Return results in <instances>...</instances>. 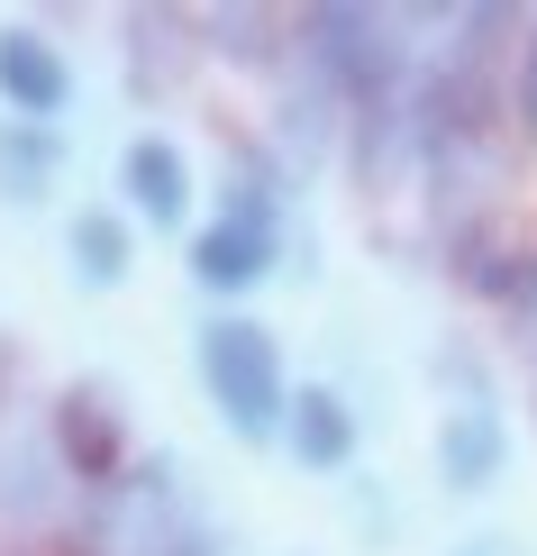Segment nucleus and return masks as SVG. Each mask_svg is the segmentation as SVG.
<instances>
[{"label": "nucleus", "mask_w": 537, "mask_h": 556, "mask_svg": "<svg viewBox=\"0 0 537 556\" xmlns=\"http://www.w3.org/2000/svg\"><path fill=\"white\" fill-rule=\"evenodd\" d=\"M301 55L319 64V83L356 110H401V74H410V37L392 10L365 0H319L301 10Z\"/></svg>", "instance_id": "f257e3e1"}, {"label": "nucleus", "mask_w": 537, "mask_h": 556, "mask_svg": "<svg viewBox=\"0 0 537 556\" xmlns=\"http://www.w3.org/2000/svg\"><path fill=\"white\" fill-rule=\"evenodd\" d=\"M201 520L209 511L192 502V466H174V456H128V475H110L101 493H91L82 539H91V556H174Z\"/></svg>", "instance_id": "f03ea898"}, {"label": "nucleus", "mask_w": 537, "mask_h": 556, "mask_svg": "<svg viewBox=\"0 0 537 556\" xmlns=\"http://www.w3.org/2000/svg\"><path fill=\"white\" fill-rule=\"evenodd\" d=\"M201 392L219 402V420L238 438H283V410H292L301 383H292V365H283L265 319L219 311V319H201Z\"/></svg>", "instance_id": "7ed1b4c3"}, {"label": "nucleus", "mask_w": 537, "mask_h": 556, "mask_svg": "<svg viewBox=\"0 0 537 556\" xmlns=\"http://www.w3.org/2000/svg\"><path fill=\"white\" fill-rule=\"evenodd\" d=\"M273 265H283V192H273V174L255 155H238L228 201L192 228V283L201 292H255Z\"/></svg>", "instance_id": "20e7f679"}, {"label": "nucleus", "mask_w": 537, "mask_h": 556, "mask_svg": "<svg viewBox=\"0 0 537 556\" xmlns=\"http://www.w3.org/2000/svg\"><path fill=\"white\" fill-rule=\"evenodd\" d=\"M437 475H447V493H493L510 475V420L493 392H456L447 420H437Z\"/></svg>", "instance_id": "39448f33"}, {"label": "nucleus", "mask_w": 537, "mask_h": 556, "mask_svg": "<svg viewBox=\"0 0 537 556\" xmlns=\"http://www.w3.org/2000/svg\"><path fill=\"white\" fill-rule=\"evenodd\" d=\"M0 110L37 128H55L74 110V64L46 28H0Z\"/></svg>", "instance_id": "423d86ee"}, {"label": "nucleus", "mask_w": 537, "mask_h": 556, "mask_svg": "<svg viewBox=\"0 0 537 556\" xmlns=\"http://www.w3.org/2000/svg\"><path fill=\"white\" fill-rule=\"evenodd\" d=\"M55 466L82 475L91 493H101L110 475H128V429H119V410H110V392L74 383V392L55 402Z\"/></svg>", "instance_id": "0eeeda50"}, {"label": "nucleus", "mask_w": 537, "mask_h": 556, "mask_svg": "<svg viewBox=\"0 0 537 556\" xmlns=\"http://www.w3.org/2000/svg\"><path fill=\"white\" fill-rule=\"evenodd\" d=\"M283 447L301 475H346L356 466V402L337 383H301L292 410H283Z\"/></svg>", "instance_id": "6e6552de"}, {"label": "nucleus", "mask_w": 537, "mask_h": 556, "mask_svg": "<svg viewBox=\"0 0 537 556\" xmlns=\"http://www.w3.org/2000/svg\"><path fill=\"white\" fill-rule=\"evenodd\" d=\"M119 182H128V211L137 219H155V228H174V219H192V155L174 147V137H128V155H119Z\"/></svg>", "instance_id": "1a4fd4ad"}, {"label": "nucleus", "mask_w": 537, "mask_h": 556, "mask_svg": "<svg viewBox=\"0 0 537 556\" xmlns=\"http://www.w3.org/2000/svg\"><path fill=\"white\" fill-rule=\"evenodd\" d=\"M64 174V137L37 119H0V201H46Z\"/></svg>", "instance_id": "9d476101"}, {"label": "nucleus", "mask_w": 537, "mask_h": 556, "mask_svg": "<svg viewBox=\"0 0 537 556\" xmlns=\"http://www.w3.org/2000/svg\"><path fill=\"white\" fill-rule=\"evenodd\" d=\"M64 247H74V274L91 292H110V283H128V219L119 211H74V228H64Z\"/></svg>", "instance_id": "9b49d317"}, {"label": "nucleus", "mask_w": 537, "mask_h": 556, "mask_svg": "<svg viewBox=\"0 0 537 556\" xmlns=\"http://www.w3.org/2000/svg\"><path fill=\"white\" fill-rule=\"evenodd\" d=\"M510 110H520V128L537 137V18H528V46H520V83H510Z\"/></svg>", "instance_id": "f8f14e48"}, {"label": "nucleus", "mask_w": 537, "mask_h": 556, "mask_svg": "<svg viewBox=\"0 0 537 556\" xmlns=\"http://www.w3.org/2000/svg\"><path fill=\"white\" fill-rule=\"evenodd\" d=\"M510 301H520V329H528V338H537V256H528V265H520V283H510Z\"/></svg>", "instance_id": "ddd939ff"}, {"label": "nucleus", "mask_w": 537, "mask_h": 556, "mask_svg": "<svg viewBox=\"0 0 537 556\" xmlns=\"http://www.w3.org/2000/svg\"><path fill=\"white\" fill-rule=\"evenodd\" d=\"M174 556H228V539H219V520H201V529H192V539H182Z\"/></svg>", "instance_id": "4468645a"}, {"label": "nucleus", "mask_w": 537, "mask_h": 556, "mask_svg": "<svg viewBox=\"0 0 537 556\" xmlns=\"http://www.w3.org/2000/svg\"><path fill=\"white\" fill-rule=\"evenodd\" d=\"M456 556H510V539H464Z\"/></svg>", "instance_id": "2eb2a0df"}]
</instances>
